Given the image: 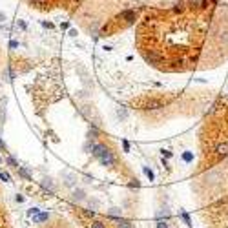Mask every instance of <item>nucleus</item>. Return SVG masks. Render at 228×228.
Instances as JSON below:
<instances>
[{
    "mask_svg": "<svg viewBox=\"0 0 228 228\" xmlns=\"http://www.w3.org/2000/svg\"><path fill=\"white\" fill-rule=\"evenodd\" d=\"M99 162L102 164V166H113V164H115V155L109 150H106L104 153L99 157Z\"/></svg>",
    "mask_w": 228,
    "mask_h": 228,
    "instance_id": "nucleus-1",
    "label": "nucleus"
},
{
    "mask_svg": "<svg viewBox=\"0 0 228 228\" xmlns=\"http://www.w3.org/2000/svg\"><path fill=\"white\" fill-rule=\"evenodd\" d=\"M121 18H124L126 22H135L137 18V9H126L121 13Z\"/></svg>",
    "mask_w": 228,
    "mask_h": 228,
    "instance_id": "nucleus-2",
    "label": "nucleus"
},
{
    "mask_svg": "<svg viewBox=\"0 0 228 228\" xmlns=\"http://www.w3.org/2000/svg\"><path fill=\"white\" fill-rule=\"evenodd\" d=\"M215 153H217V155H221V157L228 155V142H221V144H217Z\"/></svg>",
    "mask_w": 228,
    "mask_h": 228,
    "instance_id": "nucleus-3",
    "label": "nucleus"
},
{
    "mask_svg": "<svg viewBox=\"0 0 228 228\" xmlns=\"http://www.w3.org/2000/svg\"><path fill=\"white\" fill-rule=\"evenodd\" d=\"M117 228H133V225H132V221H128V219L117 217Z\"/></svg>",
    "mask_w": 228,
    "mask_h": 228,
    "instance_id": "nucleus-4",
    "label": "nucleus"
},
{
    "mask_svg": "<svg viewBox=\"0 0 228 228\" xmlns=\"http://www.w3.org/2000/svg\"><path fill=\"white\" fill-rule=\"evenodd\" d=\"M47 219H50V213H46V212H38L37 215H33V221H35V223H44Z\"/></svg>",
    "mask_w": 228,
    "mask_h": 228,
    "instance_id": "nucleus-5",
    "label": "nucleus"
},
{
    "mask_svg": "<svg viewBox=\"0 0 228 228\" xmlns=\"http://www.w3.org/2000/svg\"><path fill=\"white\" fill-rule=\"evenodd\" d=\"M18 174L22 175V177L26 179V181H31V175H29V172H27L24 166H18Z\"/></svg>",
    "mask_w": 228,
    "mask_h": 228,
    "instance_id": "nucleus-6",
    "label": "nucleus"
},
{
    "mask_svg": "<svg viewBox=\"0 0 228 228\" xmlns=\"http://www.w3.org/2000/svg\"><path fill=\"white\" fill-rule=\"evenodd\" d=\"M142 172H144V175H146V177L150 179V181H153V179H155V174H153V172H151L148 166H144V168H142Z\"/></svg>",
    "mask_w": 228,
    "mask_h": 228,
    "instance_id": "nucleus-7",
    "label": "nucleus"
},
{
    "mask_svg": "<svg viewBox=\"0 0 228 228\" xmlns=\"http://www.w3.org/2000/svg\"><path fill=\"white\" fill-rule=\"evenodd\" d=\"M183 161L184 162H192L193 161V153H192V151H184V153H183Z\"/></svg>",
    "mask_w": 228,
    "mask_h": 228,
    "instance_id": "nucleus-8",
    "label": "nucleus"
},
{
    "mask_svg": "<svg viewBox=\"0 0 228 228\" xmlns=\"http://www.w3.org/2000/svg\"><path fill=\"white\" fill-rule=\"evenodd\" d=\"M161 106H162V104H161L159 100H150V102H148V108H150V109H159Z\"/></svg>",
    "mask_w": 228,
    "mask_h": 228,
    "instance_id": "nucleus-9",
    "label": "nucleus"
},
{
    "mask_svg": "<svg viewBox=\"0 0 228 228\" xmlns=\"http://www.w3.org/2000/svg\"><path fill=\"white\" fill-rule=\"evenodd\" d=\"M181 219L184 221V225H188V226H192V219H190V215L186 212H181Z\"/></svg>",
    "mask_w": 228,
    "mask_h": 228,
    "instance_id": "nucleus-10",
    "label": "nucleus"
},
{
    "mask_svg": "<svg viewBox=\"0 0 228 228\" xmlns=\"http://www.w3.org/2000/svg\"><path fill=\"white\" fill-rule=\"evenodd\" d=\"M8 164H9L11 168H17V170H18V162H17V159H15V157H11V155H9V157H8Z\"/></svg>",
    "mask_w": 228,
    "mask_h": 228,
    "instance_id": "nucleus-11",
    "label": "nucleus"
},
{
    "mask_svg": "<svg viewBox=\"0 0 228 228\" xmlns=\"http://www.w3.org/2000/svg\"><path fill=\"white\" fill-rule=\"evenodd\" d=\"M42 188H46V190L53 192V184H51V181H50V179H44V181H42Z\"/></svg>",
    "mask_w": 228,
    "mask_h": 228,
    "instance_id": "nucleus-12",
    "label": "nucleus"
},
{
    "mask_svg": "<svg viewBox=\"0 0 228 228\" xmlns=\"http://www.w3.org/2000/svg\"><path fill=\"white\" fill-rule=\"evenodd\" d=\"M0 179H2L4 183H9L11 181V175L8 174V172H0Z\"/></svg>",
    "mask_w": 228,
    "mask_h": 228,
    "instance_id": "nucleus-13",
    "label": "nucleus"
},
{
    "mask_svg": "<svg viewBox=\"0 0 228 228\" xmlns=\"http://www.w3.org/2000/svg\"><path fill=\"white\" fill-rule=\"evenodd\" d=\"M208 6H210V0H201L197 8H199V9H206V8H208Z\"/></svg>",
    "mask_w": 228,
    "mask_h": 228,
    "instance_id": "nucleus-14",
    "label": "nucleus"
},
{
    "mask_svg": "<svg viewBox=\"0 0 228 228\" xmlns=\"http://www.w3.org/2000/svg\"><path fill=\"white\" fill-rule=\"evenodd\" d=\"M91 228H106V225L100 223V221H93V223H91Z\"/></svg>",
    "mask_w": 228,
    "mask_h": 228,
    "instance_id": "nucleus-15",
    "label": "nucleus"
},
{
    "mask_svg": "<svg viewBox=\"0 0 228 228\" xmlns=\"http://www.w3.org/2000/svg\"><path fill=\"white\" fill-rule=\"evenodd\" d=\"M109 215H115V217H121V210H119V208H112V210H109Z\"/></svg>",
    "mask_w": 228,
    "mask_h": 228,
    "instance_id": "nucleus-16",
    "label": "nucleus"
},
{
    "mask_svg": "<svg viewBox=\"0 0 228 228\" xmlns=\"http://www.w3.org/2000/svg\"><path fill=\"white\" fill-rule=\"evenodd\" d=\"M157 228H168V223H166V221H162V219H159L157 221Z\"/></svg>",
    "mask_w": 228,
    "mask_h": 228,
    "instance_id": "nucleus-17",
    "label": "nucleus"
},
{
    "mask_svg": "<svg viewBox=\"0 0 228 228\" xmlns=\"http://www.w3.org/2000/svg\"><path fill=\"white\" fill-rule=\"evenodd\" d=\"M38 212H40L38 208H29V210H27V215H31V217H33V215H37Z\"/></svg>",
    "mask_w": 228,
    "mask_h": 228,
    "instance_id": "nucleus-18",
    "label": "nucleus"
},
{
    "mask_svg": "<svg viewBox=\"0 0 228 228\" xmlns=\"http://www.w3.org/2000/svg\"><path fill=\"white\" fill-rule=\"evenodd\" d=\"M122 148H124V151H130V142L126 139H122Z\"/></svg>",
    "mask_w": 228,
    "mask_h": 228,
    "instance_id": "nucleus-19",
    "label": "nucleus"
},
{
    "mask_svg": "<svg viewBox=\"0 0 228 228\" xmlns=\"http://www.w3.org/2000/svg\"><path fill=\"white\" fill-rule=\"evenodd\" d=\"M84 213H86L88 217H95V210H89V208H86V210H84Z\"/></svg>",
    "mask_w": 228,
    "mask_h": 228,
    "instance_id": "nucleus-20",
    "label": "nucleus"
},
{
    "mask_svg": "<svg viewBox=\"0 0 228 228\" xmlns=\"http://www.w3.org/2000/svg\"><path fill=\"white\" fill-rule=\"evenodd\" d=\"M117 115H119L121 119H126V117H128V113L124 112V109H119V112H117Z\"/></svg>",
    "mask_w": 228,
    "mask_h": 228,
    "instance_id": "nucleus-21",
    "label": "nucleus"
},
{
    "mask_svg": "<svg viewBox=\"0 0 228 228\" xmlns=\"http://www.w3.org/2000/svg\"><path fill=\"white\" fill-rule=\"evenodd\" d=\"M9 47H11V50H17V47H18V42H17V40H11V42H9Z\"/></svg>",
    "mask_w": 228,
    "mask_h": 228,
    "instance_id": "nucleus-22",
    "label": "nucleus"
},
{
    "mask_svg": "<svg viewBox=\"0 0 228 228\" xmlns=\"http://www.w3.org/2000/svg\"><path fill=\"white\" fill-rule=\"evenodd\" d=\"M162 157H166V159L172 157V151H170V150H162Z\"/></svg>",
    "mask_w": 228,
    "mask_h": 228,
    "instance_id": "nucleus-23",
    "label": "nucleus"
},
{
    "mask_svg": "<svg viewBox=\"0 0 228 228\" xmlns=\"http://www.w3.org/2000/svg\"><path fill=\"white\" fill-rule=\"evenodd\" d=\"M68 35H70V37H77V29H70V31H68Z\"/></svg>",
    "mask_w": 228,
    "mask_h": 228,
    "instance_id": "nucleus-24",
    "label": "nucleus"
},
{
    "mask_svg": "<svg viewBox=\"0 0 228 228\" xmlns=\"http://www.w3.org/2000/svg\"><path fill=\"white\" fill-rule=\"evenodd\" d=\"M42 26H44V27H50V29L53 27V24H51V22H42Z\"/></svg>",
    "mask_w": 228,
    "mask_h": 228,
    "instance_id": "nucleus-25",
    "label": "nucleus"
},
{
    "mask_svg": "<svg viewBox=\"0 0 228 228\" xmlns=\"http://www.w3.org/2000/svg\"><path fill=\"white\" fill-rule=\"evenodd\" d=\"M18 27H20V29H26V22H22V20H20V22H18Z\"/></svg>",
    "mask_w": 228,
    "mask_h": 228,
    "instance_id": "nucleus-26",
    "label": "nucleus"
},
{
    "mask_svg": "<svg viewBox=\"0 0 228 228\" xmlns=\"http://www.w3.org/2000/svg\"><path fill=\"white\" fill-rule=\"evenodd\" d=\"M130 186H135V188H139V181H137V179H135L133 183H130Z\"/></svg>",
    "mask_w": 228,
    "mask_h": 228,
    "instance_id": "nucleus-27",
    "label": "nucleus"
},
{
    "mask_svg": "<svg viewBox=\"0 0 228 228\" xmlns=\"http://www.w3.org/2000/svg\"><path fill=\"white\" fill-rule=\"evenodd\" d=\"M60 27H62V29H70V24H68V22H64V24H62Z\"/></svg>",
    "mask_w": 228,
    "mask_h": 228,
    "instance_id": "nucleus-28",
    "label": "nucleus"
},
{
    "mask_svg": "<svg viewBox=\"0 0 228 228\" xmlns=\"http://www.w3.org/2000/svg\"><path fill=\"white\" fill-rule=\"evenodd\" d=\"M15 199H17V203H22V201H24V197H22V195H17Z\"/></svg>",
    "mask_w": 228,
    "mask_h": 228,
    "instance_id": "nucleus-29",
    "label": "nucleus"
},
{
    "mask_svg": "<svg viewBox=\"0 0 228 228\" xmlns=\"http://www.w3.org/2000/svg\"><path fill=\"white\" fill-rule=\"evenodd\" d=\"M2 150H6V144L2 142V139H0V151H2Z\"/></svg>",
    "mask_w": 228,
    "mask_h": 228,
    "instance_id": "nucleus-30",
    "label": "nucleus"
},
{
    "mask_svg": "<svg viewBox=\"0 0 228 228\" xmlns=\"http://www.w3.org/2000/svg\"><path fill=\"white\" fill-rule=\"evenodd\" d=\"M31 2H35V4H44L46 0H31Z\"/></svg>",
    "mask_w": 228,
    "mask_h": 228,
    "instance_id": "nucleus-31",
    "label": "nucleus"
},
{
    "mask_svg": "<svg viewBox=\"0 0 228 228\" xmlns=\"http://www.w3.org/2000/svg\"><path fill=\"white\" fill-rule=\"evenodd\" d=\"M0 162H2V157H0Z\"/></svg>",
    "mask_w": 228,
    "mask_h": 228,
    "instance_id": "nucleus-32",
    "label": "nucleus"
}]
</instances>
